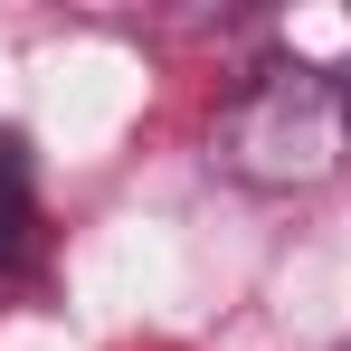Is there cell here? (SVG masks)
<instances>
[{"label": "cell", "mask_w": 351, "mask_h": 351, "mask_svg": "<svg viewBox=\"0 0 351 351\" xmlns=\"http://www.w3.org/2000/svg\"><path fill=\"white\" fill-rule=\"evenodd\" d=\"M209 162L237 190H323L351 162V86L313 58H276L209 123Z\"/></svg>", "instance_id": "obj_1"}, {"label": "cell", "mask_w": 351, "mask_h": 351, "mask_svg": "<svg viewBox=\"0 0 351 351\" xmlns=\"http://www.w3.org/2000/svg\"><path fill=\"white\" fill-rule=\"evenodd\" d=\"M29 237H38V162H29V133L0 123V276L29 256Z\"/></svg>", "instance_id": "obj_2"}]
</instances>
